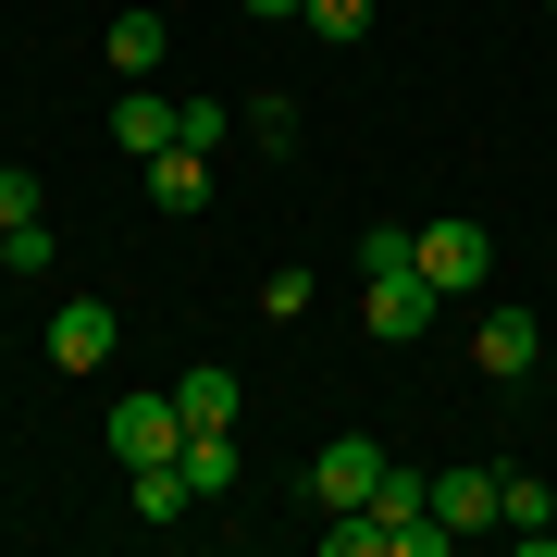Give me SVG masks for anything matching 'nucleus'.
<instances>
[{"mask_svg": "<svg viewBox=\"0 0 557 557\" xmlns=\"http://www.w3.org/2000/svg\"><path fill=\"white\" fill-rule=\"evenodd\" d=\"M248 25H298V0H248Z\"/></svg>", "mask_w": 557, "mask_h": 557, "instance_id": "obj_18", "label": "nucleus"}, {"mask_svg": "<svg viewBox=\"0 0 557 557\" xmlns=\"http://www.w3.org/2000/svg\"><path fill=\"white\" fill-rule=\"evenodd\" d=\"M236 137H260V149L285 161V149H298V100H273V87H260V112H236Z\"/></svg>", "mask_w": 557, "mask_h": 557, "instance_id": "obj_13", "label": "nucleus"}, {"mask_svg": "<svg viewBox=\"0 0 557 557\" xmlns=\"http://www.w3.org/2000/svg\"><path fill=\"white\" fill-rule=\"evenodd\" d=\"M174 409H186V421H223V434H236V372H223V359H199V372L174 384Z\"/></svg>", "mask_w": 557, "mask_h": 557, "instance_id": "obj_12", "label": "nucleus"}, {"mask_svg": "<svg viewBox=\"0 0 557 557\" xmlns=\"http://www.w3.org/2000/svg\"><path fill=\"white\" fill-rule=\"evenodd\" d=\"M434 520H446V533H496V471H483V458L434 471Z\"/></svg>", "mask_w": 557, "mask_h": 557, "instance_id": "obj_9", "label": "nucleus"}, {"mask_svg": "<svg viewBox=\"0 0 557 557\" xmlns=\"http://www.w3.org/2000/svg\"><path fill=\"white\" fill-rule=\"evenodd\" d=\"M471 359H483V384H520V372L545 359V322H533V310H483V322H471Z\"/></svg>", "mask_w": 557, "mask_h": 557, "instance_id": "obj_6", "label": "nucleus"}, {"mask_svg": "<svg viewBox=\"0 0 557 557\" xmlns=\"http://www.w3.org/2000/svg\"><path fill=\"white\" fill-rule=\"evenodd\" d=\"M112 347H124L112 298H62V310H50V372H100Z\"/></svg>", "mask_w": 557, "mask_h": 557, "instance_id": "obj_4", "label": "nucleus"}, {"mask_svg": "<svg viewBox=\"0 0 557 557\" xmlns=\"http://www.w3.org/2000/svg\"><path fill=\"white\" fill-rule=\"evenodd\" d=\"M137 174H149V199H161V211H211V149H186V137H174V149H149Z\"/></svg>", "mask_w": 557, "mask_h": 557, "instance_id": "obj_10", "label": "nucleus"}, {"mask_svg": "<svg viewBox=\"0 0 557 557\" xmlns=\"http://www.w3.org/2000/svg\"><path fill=\"white\" fill-rule=\"evenodd\" d=\"M0 273H13V223H0Z\"/></svg>", "mask_w": 557, "mask_h": 557, "instance_id": "obj_19", "label": "nucleus"}, {"mask_svg": "<svg viewBox=\"0 0 557 557\" xmlns=\"http://www.w3.org/2000/svg\"><path fill=\"white\" fill-rule=\"evenodd\" d=\"M434 310H446V298L421 285V260H372V273H359V322H372L384 347H409V335H421Z\"/></svg>", "mask_w": 557, "mask_h": 557, "instance_id": "obj_2", "label": "nucleus"}, {"mask_svg": "<svg viewBox=\"0 0 557 557\" xmlns=\"http://www.w3.org/2000/svg\"><path fill=\"white\" fill-rule=\"evenodd\" d=\"M384 471H397V458H384L372 434H335V446L310 458V496H322V508H359V496H372Z\"/></svg>", "mask_w": 557, "mask_h": 557, "instance_id": "obj_5", "label": "nucleus"}, {"mask_svg": "<svg viewBox=\"0 0 557 557\" xmlns=\"http://www.w3.org/2000/svg\"><path fill=\"white\" fill-rule=\"evenodd\" d=\"M409 260H421L434 298H471V285L496 273V236H483V223H409Z\"/></svg>", "mask_w": 557, "mask_h": 557, "instance_id": "obj_1", "label": "nucleus"}, {"mask_svg": "<svg viewBox=\"0 0 557 557\" xmlns=\"http://www.w3.org/2000/svg\"><path fill=\"white\" fill-rule=\"evenodd\" d=\"M174 471H186V496H199V508H223V496H236V434H223V421H186Z\"/></svg>", "mask_w": 557, "mask_h": 557, "instance_id": "obj_7", "label": "nucleus"}, {"mask_svg": "<svg viewBox=\"0 0 557 557\" xmlns=\"http://www.w3.org/2000/svg\"><path fill=\"white\" fill-rule=\"evenodd\" d=\"M112 149H124V161H149V149H174V100H161L149 75H124V100H112Z\"/></svg>", "mask_w": 557, "mask_h": 557, "instance_id": "obj_8", "label": "nucleus"}, {"mask_svg": "<svg viewBox=\"0 0 557 557\" xmlns=\"http://www.w3.org/2000/svg\"><path fill=\"white\" fill-rule=\"evenodd\" d=\"M496 533H520V545H557V496L533 471H496Z\"/></svg>", "mask_w": 557, "mask_h": 557, "instance_id": "obj_11", "label": "nucleus"}, {"mask_svg": "<svg viewBox=\"0 0 557 557\" xmlns=\"http://www.w3.org/2000/svg\"><path fill=\"white\" fill-rule=\"evenodd\" d=\"M149 62H161V13H124L112 25V75H149Z\"/></svg>", "mask_w": 557, "mask_h": 557, "instance_id": "obj_14", "label": "nucleus"}, {"mask_svg": "<svg viewBox=\"0 0 557 557\" xmlns=\"http://www.w3.org/2000/svg\"><path fill=\"white\" fill-rule=\"evenodd\" d=\"M298 25H310V38H335V50H347L359 25H372V0H298Z\"/></svg>", "mask_w": 557, "mask_h": 557, "instance_id": "obj_16", "label": "nucleus"}, {"mask_svg": "<svg viewBox=\"0 0 557 557\" xmlns=\"http://www.w3.org/2000/svg\"><path fill=\"white\" fill-rule=\"evenodd\" d=\"M174 137H186V149H223V137H236V112H223V100H174Z\"/></svg>", "mask_w": 557, "mask_h": 557, "instance_id": "obj_17", "label": "nucleus"}, {"mask_svg": "<svg viewBox=\"0 0 557 557\" xmlns=\"http://www.w3.org/2000/svg\"><path fill=\"white\" fill-rule=\"evenodd\" d=\"M100 434H112L124 471H137V458H174V446H186V409H174V397H112V409H100Z\"/></svg>", "mask_w": 557, "mask_h": 557, "instance_id": "obj_3", "label": "nucleus"}, {"mask_svg": "<svg viewBox=\"0 0 557 557\" xmlns=\"http://www.w3.org/2000/svg\"><path fill=\"white\" fill-rule=\"evenodd\" d=\"M0 223H50V186L25 174V161H0Z\"/></svg>", "mask_w": 557, "mask_h": 557, "instance_id": "obj_15", "label": "nucleus"}]
</instances>
